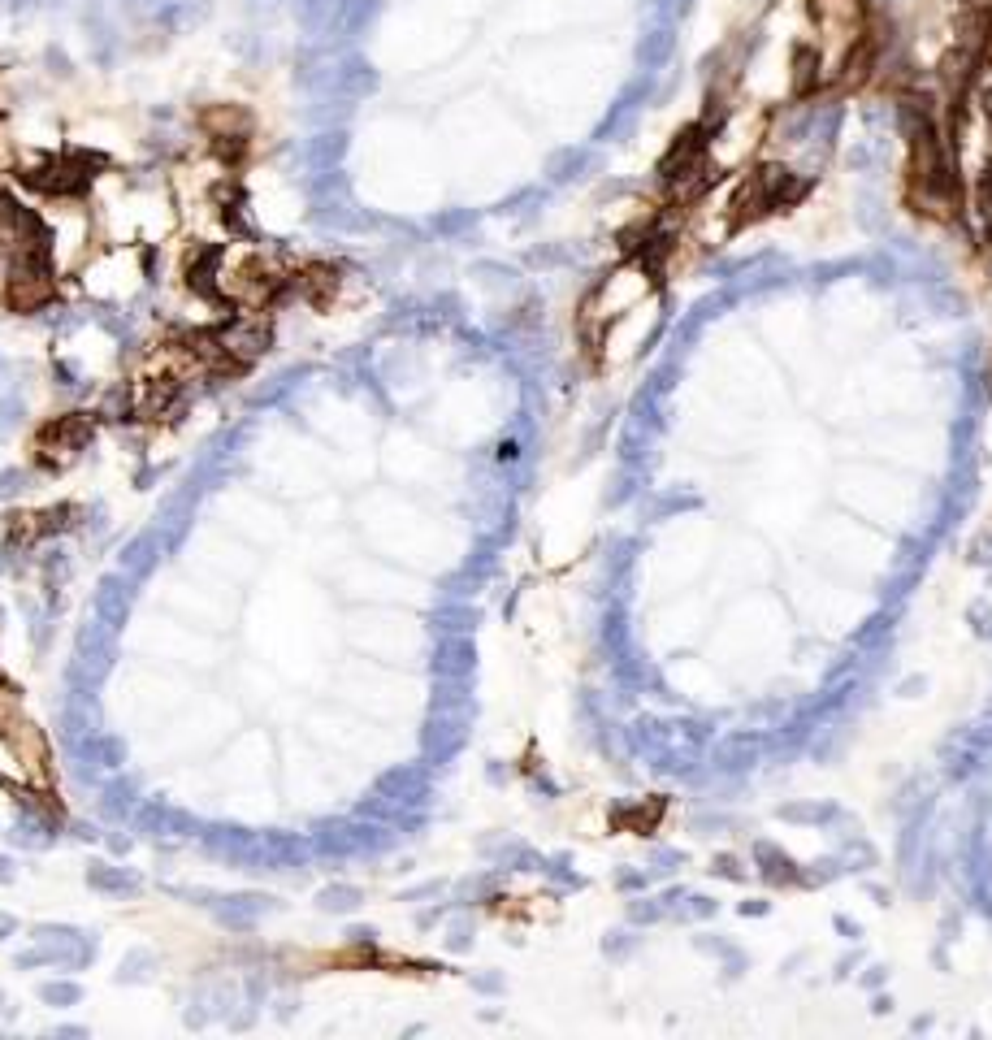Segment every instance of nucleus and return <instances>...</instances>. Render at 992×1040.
Segmentation results:
<instances>
[{
    "label": "nucleus",
    "mask_w": 992,
    "mask_h": 1040,
    "mask_svg": "<svg viewBox=\"0 0 992 1040\" xmlns=\"http://www.w3.org/2000/svg\"><path fill=\"white\" fill-rule=\"evenodd\" d=\"M767 135V117H763V104H741L724 117V122H715V130L698 139V152H702V174L707 178H724V174H737V169L750 165V156L759 152V143Z\"/></svg>",
    "instance_id": "obj_1"
},
{
    "label": "nucleus",
    "mask_w": 992,
    "mask_h": 1040,
    "mask_svg": "<svg viewBox=\"0 0 992 1040\" xmlns=\"http://www.w3.org/2000/svg\"><path fill=\"white\" fill-rule=\"evenodd\" d=\"M650 295H655V260H646V256L620 260L616 269L603 273V278L594 282L590 299H585V312H581L585 330L598 334L607 321H616V317H624L629 308L646 304Z\"/></svg>",
    "instance_id": "obj_2"
},
{
    "label": "nucleus",
    "mask_w": 992,
    "mask_h": 1040,
    "mask_svg": "<svg viewBox=\"0 0 992 1040\" xmlns=\"http://www.w3.org/2000/svg\"><path fill=\"white\" fill-rule=\"evenodd\" d=\"M659 295H650L646 304H637V308H629L624 317H616V321H607L598 334H590L594 338V347H598V360L607 364V369H620V364H629L633 356H642V347L655 338V330H659Z\"/></svg>",
    "instance_id": "obj_3"
},
{
    "label": "nucleus",
    "mask_w": 992,
    "mask_h": 1040,
    "mask_svg": "<svg viewBox=\"0 0 992 1040\" xmlns=\"http://www.w3.org/2000/svg\"><path fill=\"white\" fill-rule=\"evenodd\" d=\"M52 299V273L39 265V256H18L9 282H5V304L13 312H35Z\"/></svg>",
    "instance_id": "obj_4"
},
{
    "label": "nucleus",
    "mask_w": 992,
    "mask_h": 1040,
    "mask_svg": "<svg viewBox=\"0 0 992 1040\" xmlns=\"http://www.w3.org/2000/svg\"><path fill=\"white\" fill-rule=\"evenodd\" d=\"M204 126H208V135H213V148L221 152V156H239L243 148H247V117L239 113V109H213V113H204Z\"/></svg>",
    "instance_id": "obj_5"
},
{
    "label": "nucleus",
    "mask_w": 992,
    "mask_h": 1040,
    "mask_svg": "<svg viewBox=\"0 0 992 1040\" xmlns=\"http://www.w3.org/2000/svg\"><path fill=\"white\" fill-rule=\"evenodd\" d=\"M87 438H91V421H87V416H61V421H52V425L44 429V447L57 451V455L78 451Z\"/></svg>",
    "instance_id": "obj_6"
}]
</instances>
